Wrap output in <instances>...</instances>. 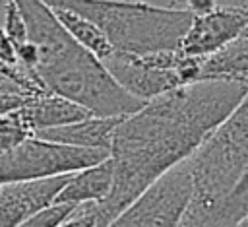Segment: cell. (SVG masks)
<instances>
[{
    "label": "cell",
    "mask_w": 248,
    "mask_h": 227,
    "mask_svg": "<svg viewBox=\"0 0 248 227\" xmlns=\"http://www.w3.org/2000/svg\"><path fill=\"white\" fill-rule=\"evenodd\" d=\"M103 66L128 95L143 103L184 85L178 72L153 68L145 64L140 56L132 54L112 52V56H108Z\"/></svg>",
    "instance_id": "52a82bcc"
},
{
    "label": "cell",
    "mask_w": 248,
    "mask_h": 227,
    "mask_svg": "<svg viewBox=\"0 0 248 227\" xmlns=\"http://www.w3.org/2000/svg\"><path fill=\"white\" fill-rule=\"evenodd\" d=\"M240 37H248V25H246V29H244V33H242Z\"/></svg>",
    "instance_id": "7402d4cb"
},
{
    "label": "cell",
    "mask_w": 248,
    "mask_h": 227,
    "mask_svg": "<svg viewBox=\"0 0 248 227\" xmlns=\"http://www.w3.org/2000/svg\"><path fill=\"white\" fill-rule=\"evenodd\" d=\"M0 60L4 64H8V66H19L16 50H14V47H12V43H10V39H8V35H6L2 25H0Z\"/></svg>",
    "instance_id": "ac0fdd59"
},
{
    "label": "cell",
    "mask_w": 248,
    "mask_h": 227,
    "mask_svg": "<svg viewBox=\"0 0 248 227\" xmlns=\"http://www.w3.org/2000/svg\"><path fill=\"white\" fill-rule=\"evenodd\" d=\"M196 81H248V37H238L202 58Z\"/></svg>",
    "instance_id": "7c38bea8"
},
{
    "label": "cell",
    "mask_w": 248,
    "mask_h": 227,
    "mask_svg": "<svg viewBox=\"0 0 248 227\" xmlns=\"http://www.w3.org/2000/svg\"><path fill=\"white\" fill-rule=\"evenodd\" d=\"M122 118L124 116H89L74 124L37 132L35 136L46 142L62 144V146L108 151L112 142V132Z\"/></svg>",
    "instance_id": "9c48e42d"
},
{
    "label": "cell",
    "mask_w": 248,
    "mask_h": 227,
    "mask_svg": "<svg viewBox=\"0 0 248 227\" xmlns=\"http://www.w3.org/2000/svg\"><path fill=\"white\" fill-rule=\"evenodd\" d=\"M78 208L79 206H72V204H50L48 208L37 211L17 227H60L74 215Z\"/></svg>",
    "instance_id": "9a60e30c"
},
{
    "label": "cell",
    "mask_w": 248,
    "mask_h": 227,
    "mask_svg": "<svg viewBox=\"0 0 248 227\" xmlns=\"http://www.w3.org/2000/svg\"><path fill=\"white\" fill-rule=\"evenodd\" d=\"M107 157L108 151L103 149L72 147L31 136L21 146L0 155V184L74 175Z\"/></svg>",
    "instance_id": "277c9868"
},
{
    "label": "cell",
    "mask_w": 248,
    "mask_h": 227,
    "mask_svg": "<svg viewBox=\"0 0 248 227\" xmlns=\"http://www.w3.org/2000/svg\"><path fill=\"white\" fill-rule=\"evenodd\" d=\"M192 196L186 161L165 173L105 227H180Z\"/></svg>",
    "instance_id": "5b68a950"
},
{
    "label": "cell",
    "mask_w": 248,
    "mask_h": 227,
    "mask_svg": "<svg viewBox=\"0 0 248 227\" xmlns=\"http://www.w3.org/2000/svg\"><path fill=\"white\" fill-rule=\"evenodd\" d=\"M60 227H95V217H93V208L91 204H85V206H79L74 215L62 223Z\"/></svg>",
    "instance_id": "2e32d148"
},
{
    "label": "cell",
    "mask_w": 248,
    "mask_h": 227,
    "mask_svg": "<svg viewBox=\"0 0 248 227\" xmlns=\"http://www.w3.org/2000/svg\"><path fill=\"white\" fill-rule=\"evenodd\" d=\"M19 111H21V116L25 118L27 126L31 128L33 136L43 130L60 128V126L74 124V122L93 116L83 107H79L68 99H62L58 95H52V93L29 99Z\"/></svg>",
    "instance_id": "30bf717a"
},
{
    "label": "cell",
    "mask_w": 248,
    "mask_h": 227,
    "mask_svg": "<svg viewBox=\"0 0 248 227\" xmlns=\"http://www.w3.org/2000/svg\"><path fill=\"white\" fill-rule=\"evenodd\" d=\"M50 10H68L91 21L114 52L145 56L178 50L192 14L138 0H43Z\"/></svg>",
    "instance_id": "7a4b0ae2"
},
{
    "label": "cell",
    "mask_w": 248,
    "mask_h": 227,
    "mask_svg": "<svg viewBox=\"0 0 248 227\" xmlns=\"http://www.w3.org/2000/svg\"><path fill=\"white\" fill-rule=\"evenodd\" d=\"M31 136H33V132L27 126L25 118L21 116L19 109L6 113V114H0V155L21 146Z\"/></svg>",
    "instance_id": "5bb4252c"
},
{
    "label": "cell",
    "mask_w": 248,
    "mask_h": 227,
    "mask_svg": "<svg viewBox=\"0 0 248 227\" xmlns=\"http://www.w3.org/2000/svg\"><path fill=\"white\" fill-rule=\"evenodd\" d=\"M174 2L184 4V10L188 14H192L194 17L205 16L217 8V0H174Z\"/></svg>",
    "instance_id": "e0dca14e"
},
{
    "label": "cell",
    "mask_w": 248,
    "mask_h": 227,
    "mask_svg": "<svg viewBox=\"0 0 248 227\" xmlns=\"http://www.w3.org/2000/svg\"><path fill=\"white\" fill-rule=\"evenodd\" d=\"M29 99L23 95H16V93H0V114L12 113L21 109Z\"/></svg>",
    "instance_id": "d6986e66"
},
{
    "label": "cell",
    "mask_w": 248,
    "mask_h": 227,
    "mask_svg": "<svg viewBox=\"0 0 248 227\" xmlns=\"http://www.w3.org/2000/svg\"><path fill=\"white\" fill-rule=\"evenodd\" d=\"M186 165L192 196L184 215L211 210L236 186L248 171V93L186 159Z\"/></svg>",
    "instance_id": "3957f363"
},
{
    "label": "cell",
    "mask_w": 248,
    "mask_h": 227,
    "mask_svg": "<svg viewBox=\"0 0 248 227\" xmlns=\"http://www.w3.org/2000/svg\"><path fill=\"white\" fill-rule=\"evenodd\" d=\"M248 25L246 8H227L217 6L205 16L192 17L188 31L184 33L178 50L184 56L205 58L231 41L238 39Z\"/></svg>",
    "instance_id": "8992f818"
},
{
    "label": "cell",
    "mask_w": 248,
    "mask_h": 227,
    "mask_svg": "<svg viewBox=\"0 0 248 227\" xmlns=\"http://www.w3.org/2000/svg\"><path fill=\"white\" fill-rule=\"evenodd\" d=\"M248 93V81H196L147 101L112 132V188L91 204L105 227L155 180L192 157Z\"/></svg>",
    "instance_id": "6da1fadb"
},
{
    "label": "cell",
    "mask_w": 248,
    "mask_h": 227,
    "mask_svg": "<svg viewBox=\"0 0 248 227\" xmlns=\"http://www.w3.org/2000/svg\"><path fill=\"white\" fill-rule=\"evenodd\" d=\"M112 188V163L110 157L105 161L81 169L70 175L64 188L58 192L54 204H72V206H85V204H99L103 202Z\"/></svg>",
    "instance_id": "8fae6325"
},
{
    "label": "cell",
    "mask_w": 248,
    "mask_h": 227,
    "mask_svg": "<svg viewBox=\"0 0 248 227\" xmlns=\"http://www.w3.org/2000/svg\"><path fill=\"white\" fill-rule=\"evenodd\" d=\"M70 175L0 184V227H17L37 211L54 204Z\"/></svg>",
    "instance_id": "ba28073f"
},
{
    "label": "cell",
    "mask_w": 248,
    "mask_h": 227,
    "mask_svg": "<svg viewBox=\"0 0 248 227\" xmlns=\"http://www.w3.org/2000/svg\"><path fill=\"white\" fill-rule=\"evenodd\" d=\"M56 19L60 21V25L68 31V35L81 47L85 49L89 54H93L97 60L105 62L108 56H112V47L108 45L107 37L85 17L68 12V10H52Z\"/></svg>",
    "instance_id": "4fadbf2b"
},
{
    "label": "cell",
    "mask_w": 248,
    "mask_h": 227,
    "mask_svg": "<svg viewBox=\"0 0 248 227\" xmlns=\"http://www.w3.org/2000/svg\"><path fill=\"white\" fill-rule=\"evenodd\" d=\"M217 6H227V8H246V10H248V0H217Z\"/></svg>",
    "instance_id": "ffe728a7"
},
{
    "label": "cell",
    "mask_w": 248,
    "mask_h": 227,
    "mask_svg": "<svg viewBox=\"0 0 248 227\" xmlns=\"http://www.w3.org/2000/svg\"><path fill=\"white\" fill-rule=\"evenodd\" d=\"M234 227H248V215H246L244 219H240V221H238Z\"/></svg>",
    "instance_id": "44dd1931"
}]
</instances>
